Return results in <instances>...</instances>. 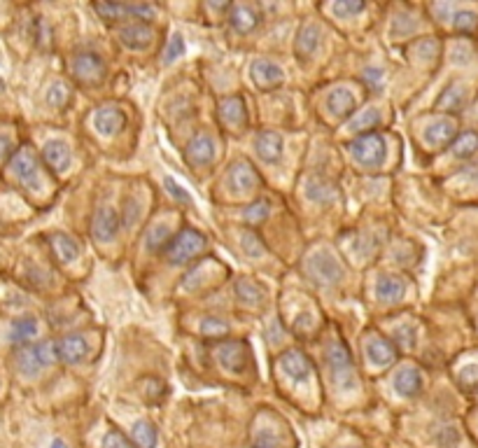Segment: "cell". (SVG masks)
Returning a JSON list of instances; mask_svg holds the SVG:
<instances>
[{
	"mask_svg": "<svg viewBox=\"0 0 478 448\" xmlns=\"http://www.w3.org/2000/svg\"><path fill=\"white\" fill-rule=\"evenodd\" d=\"M236 297L240 304L250 306V309H259L266 302V290L259 283H254L252 278H240L236 283Z\"/></svg>",
	"mask_w": 478,
	"mask_h": 448,
	"instance_id": "obj_28",
	"label": "cell"
},
{
	"mask_svg": "<svg viewBox=\"0 0 478 448\" xmlns=\"http://www.w3.org/2000/svg\"><path fill=\"white\" fill-rule=\"evenodd\" d=\"M392 343L404 350L413 348V345H416V325H409V322L399 325V327L392 331Z\"/></svg>",
	"mask_w": 478,
	"mask_h": 448,
	"instance_id": "obj_40",
	"label": "cell"
},
{
	"mask_svg": "<svg viewBox=\"0 0 478 448\" xmlns=\"http://www.w3.org/2000/svg\"><path fill=\"white\" fill-rule=\"evenodd\" d=\"M366 5L362 3V0H339V3L331 5V10L339 12V15H357V12H362Z\"/></svg>",
	"mask_w": 478,
	"mask_h": 448,
	"instance_id": "obj_49",
	"label": "cell"
},
{
	"mask_svg": "<svg viewBox=\"0 0 478 448\" xmlns=\"http://www.w3.org/2000/svg\"><path fill=\"white\" fill-rule=\"evenodd\" d=\"M220 119L231 133H243L247 129V107L240 96H227L220 103Z\"/></svg>",
	"mask_w": 478,
	"mask_h": 448,
	"instance_id": "obj_10",
	"label": "cell"
},
{
	"mask_svg": "<svg viewBox=\"0 0 478 448\" xmlns=\"http://www.w3.org/2000/svg\"><path fill=\"white\" fill-rule=\"evenodd\" d=\"M327 362L331 367V379L339 390H350L355 386V367L350 360V350L341 338H334L327 345Z\"/></svg>",
	"mask_w": 478,
	"mask_h": 448,
	"instance_id": "obj_4",
	"label": "cell"
},
{
	"mask_svg": "<svg viewBox=\"0 0 478 448\" xmlns=\"http://www.w3.org/2000/svg\"><path fill=\"white\" fill-rule=\"evenodd\" d=\"M324 105H327V110H329L331 117L346 119V117H350V114L357 110V96H355V92L348 85H339V87H334L327 94V101H324Z\"/></svg>",
	"mask_w": 478,
	"mask_h": 448,
	"instance_id": "obj_12",
	"label": "cell"
},
{
	"mask_svg": "<svg viewBox=\"0 0 478 448\" xmlns=\"http://www.w3.org/2000/svg\"><path fill=\"white\" fill-rule=\"evenodd\" d=\"M457 381L464 390H478V364H467L457 374Z\"/></svg>",
	"mask_w": 478,
	"mask_h": 448,
	"instance_id": "obj_45",
	"label": "cell"
},
{
	"mask_svg": "<svg viewBox=\"0 0 478 448\" xmlns=\"http://www.w3.org/2000/svg\"><path fill=\"white\" fill-rule=\"evenodd\" d=\"M201 334L208 338H222L229 334V325L222 318L208 316V318H203V322H201Z\"/></svg>",
	"mask_w": 478,
	"mask_h": 448,
	"instance_id": "obj_39",
	"label": "cell"
},
{
	"mask_svg": "<svg viewBox=\"0 0 478 448\" xmlns=\"http://www.w3.org/2000/svg\"><path fill=\"white\" fill-rule=\"evenodd\" d=\"M184 157H187V162L194 166V169H206V166L213 164L215 157H218L215 138L210 136L208 131H199L187 143V147H184Z\"/></svg>",
	"mask_w": 478,
	"mask_h": 448,
	"instance_id": "obj_8",
	"label": "cell"
},
{
	"mask_svg": "<svg viewBox=\"0 0 478 448\" xmlns=\"http://www.w3.org/2000/svg\"><path fill=\"white\" fill-rule=\"evenodd\" d=\"M315 327V320H313V313L308 311H301L294 316V331L296 334H310Z\"/></svg>",
	"mask_w": 478,
	"mask_h": 448,
	"instance_id": "obj_48",
	"label": "cell"
},
{
	"mask_svg": "<svg viewBox=\"0 0 478 448\" xmlns=\"http://www.w3.org/2000/svg\"><path fill=\"white\" fill-rule=\"evenodd\" d=\"M350 152H353V157L362 166H366V169H378V166L385 162V138H382L378 131L362 133V136H357L353 140Z\"/></svg>",
	"mask_w": 478,
	"mask_h": 448,
	"instance_id": "obj_6",
	"label": "cell"
},
{
	"mask_svg": "<svg viewBox=\"0 0 478 448\" xmlns=\"http://www.w3.org/2000/svg\"><path fill=\"white\" fill-rule=\"evenodd\" d=\"M56 350H59V362L80 364L89 355V341L85 334H68L56 341Z\"/></svg>",
	"mask_w": 478,
	"mask_h": 448,
	"instance_id": "obj_15",
	"label": "cell"
},
{
	"mask_svg": "<svg viewBox=\"0 0 478 448\" xmlns=\"http://www.w3.org/2000/svg\"><path fill=\"white\" fill-rule=\"evenodd\" d=\"M364 350H366L369 362H373L375 367H387V364H392L394 360H397V345H394L392 341H387V338L378 336V334L366 336Z\"/></svg>",
	"mask_w": 478,
	"mask_h": 448,
	"instance_id": "obj_20",
	"label": "cell"
},
{
	"mask_svg": "<svg viewBox=\"0 0 478 448\" xmlns=\"http://www.w3.org/2000/svg\"><path fill=\"white\" fill-rule=\"evenodd\" d=\"M37 336V320L33 316H21L15 318L10 325V341L15 345H28Z\"/></svg>",
	"mask_w": 478,
	"mask_h": 448,
	"instance_id": "obj_27",
	"label": "cell"
},
{
	"mask_svg": "<svg viewBox=\"0 0 478 448\" xmlns=\"http://www.w3.org/2000/svg\"><path fill=\"white\" fill-rule=\"evenodd\" d=\"M250 448H278V439L273 437L271 432H259L257 437L252 439Z\"/></svg>",
	"mask_w": 478,
	"mask_h": 448,
	"instance_id": "obj_51",
	"label": "cell"
},
{
	"mask_svg": "<svg viewBox=\"0 0 478 448\" xmlns=\"http://www.w3.org/2000/svg\"><path fill=\"white\" fill-rule=\"evenodd\" d=\"M42 159L44 164L49 166L54 173H63L70 169V162H73V152H70V145L66 140L61 138H54V140H47L42 147Z\"/></svg>",
	"mask_w": 478,
	"mask_h": 448,
	"instance_id": "obj_19",
	"label": "cell"
},
{
	"mask_svg": "<svg viewBox=\"0 0 478 448\" xmlns=\"http://www.w3.org/2000/svg\"><path fill=\"white\" fill-rule=\"evenodd\" d=\"M215 360L220 362V367H224L231 374H243L252 364V348L247 341L229 338V341H222L215 348Z\"/></svg>",
	"mask_w": 478,
	"mask_h": 448,
	"instance_id": "obj_5",
	"label": "cell"
},
{
	"mask_svg": "<svg viewBox=\"0 0 478 448\" xmlns=\"http://www.w3.org/2000/svg\"><path fill=\"white\" fill-rule=\"evenodd\" d=\"M269 213H271V203L266 198H259V201H254L252 206L245 208V220L250 224H259L269 217Z\"/></svg>",
	"mask_w": 478,
	"mask_h": 448,
	"instance_id": "obj_43",
	"label": "cell"
},
{
	"mask_svg": "<svg viewBox=\"0 0 478 448\" xmlns=\"http://www.w3.org/2000/svg\"><path fill=\"white\" fill-rule=\"evenodd\" d=\"M68 68H70V75L85 87L100 85V82L105 80V73H107L103 56L91 52V49H80V52H75L73 56H70Z\"/></svg>",
	"mask_w": 478,
	"mask_h": 448,
	"instance_id": "obj_2",
	"label": "cell"
},
{
	"mask_svg": "<svg viewBox=\"0 0 478 448\" xmlns=\"http://www.w3.org/2000/svg\"><path fill=\"white\" fill-rule=\"evenodd\" d=\"M254 147H257L259 159H264L266 164H273L283 155L285 140L278 131H261L257 140H254Z\"/></svg>",
	"mask_w": 478,
	"mask_h": 448,
	"instance_id": "obj_25",
	"label": "cell"
},
{
	"mask_svg": "<svg viewBox=\"0 0 478 448\" xmlns=\"http://www.w3.org/2000/svg\"><path fill=\"white\" fill-rule=\"evenodd\" d=\"M227 182H229V187L236 191H250L259 184V175H257V171L252 169L250 162L240 159V162H236L231 169H229Z\"/></svg>",
	"mask_w": 478,
	"mask_h": 448,
	"instance_id": "obj_24",
	"label": "cell"
},
{
	"mask_svg": "<svg viewBox=\"0 0 478 448\" xmlns=\"http://www.w3.org/2000/svg\"><path fill=\"white\" fill-rule=\"evenodd\" d=\"M131 437H133V441H136L138 448H157V444H159V432L150 420L133 422Z\"/></svg>",
	"mask_w": 478,
	"mask_h": 448,
	"instance_id": "obj_31",
	"label": "cell"
},
{
	"mask_svg": "<svg viewBox=\"0 0 478 448\" xmlns=\"http://www.w3.org/2000/svg\"><path fill=\"white\" fill-rule=\"evenodd\" d=\"M49 245H52V252L54 257L61 261V264H70V261H75L80 257L82 248L80 243L73 239L70 234H63V232H56L49 236Z\"/></svg>",
	"mask_w": 478,
	"mask_h": 448,
	"instance_id": "obj_26",
	"label": "cell"
},
{
	"mask_svg": "<svg viewBox=\"0 0 478 448\" xmlns=\"http://www.w3.org/2000/svg\"><path fill=\"white\" fill-rule=\"evenodd\" d=\"M306 196L310 198V201L315 203H329L336 198V187L327 180H320V178H315V180H310L306 184Z\"/></svg>",
	"mask_w": 478,
	"mask_h": 448,
	"instance_id": "obj_34",
	"label": "cell"
},
{
	"mask_svg": "<svg viewBox=\"0 0 478 448\" xmlns=\"http://www.w3.org/2000/svg\"><path fill=\"white\" fill-rule=\"evenodd\" d=\"M320 42H322V28H320V24L303 21L301 28H299V33H296V40H294V54L299 56V59H303V61L310 59V56L317 52Z\"/></svg>",
	"mask_w": 478,
	"mask_h": 448,
	"instance_id": "obj_16",
	"label": "cell"
},
{
	"mask_svg": "<svg viewBox=\"0 0 478 448\" xmlns=\"http://www.w3.org/2000/svg\"><path fill=\"white\" fill-rule=\"evenodd\" d=\"M392 386H394V390H397L399 397H404V399H416V397H420V393H423L425 381H423L420 369L413 367V364H409V367L397 371Z\"/></svg>",
	"mask_w": 478,
	"mask_h": 448,
	"instance_id": "obj_17",
	"label": "cell"
},
{
	"mask_svg": "<svg viewBox=\"0 0 478 448\" xmlns=\"http://www.w3.org/2000/svg\"><path fill=\"white\" fill-rule=\"evenodd\" d=\"M455 131H457V126H455V119H450V117H436V119H432L430 124L425 126V133H423V138H425V143L427 145H432V147H441L445 143H450V140H455Z\"/></svg>",
	"mask_w": 478,
	"mask_h": 448,
	"instance_id": "obj_22",
	"label": "cell"
},
{
	"mask_svg": "<svg viewBox=\"0 0 478 448\" xmlns=\"http://www.w3.org/2000/svg\"><path fill=\"white\" fill-rule=\"evenodd\" d=\"M10 171L24 187L37 189L40 187V159L30 147H21L10 159Z\"/></svg>",
	"mask_w": 478,
	"mask_h": 448,
	"instance_id": "obj_7",
	"label": "cell"
},
{
	"mask_svg": "<svg viewBox=\"0 0 478 448\" xmlns=\"http://www.w3.org/2000/svg\"><path fill=\"white\" fill-rule=\"evenodd\" d=\"M94 10L107 21H117V19H148L154 15L152 5H122V3H107V5H94Z\"/></svg>",
	"mask_w": 478,
	"mask_h": 448,
	"instance_id": "obj_18",
	"label": "cell"
},
{
	"mask_svg": "<svg viewBox=\"0 0 478 448\" xmlns=\"http://www.w3.org/2000/svg\"><path fill=\"white\" fill-rule=\"evenodd\" d=\"M227 19L236 33H250V31L257 28V24L261 21V15L254 5L243 3V5H231Z\"/></svg>",
	"mask_w": 478,
	"mask_h": 448,
	"instance_id": "obj_23",
	"label": "cell"
},
{
	"mask_svg": "<svg viewBox=\"0 0 478 448\" xmlns=\"http://www.w3.org/2000/svg\"><path fill=\"white\" fill-rule=\"evenodd\" d=\"M15 140H12V136L8 131H0V159H12V155H15Z\"/></svg>",
	"mask_w": 478,
	"mask_h": 448,
	"instance_id": "obj_50",
	"label": "cell"
},
{
	"mask_svg": "<svg viewBox=\"0 0 478 448\" xmlns=\"http://www.w3.org/2000/svg\"><path fill=\"white\" fill-rule=\"evenodd\" d=\"M119 227H122V217L107 203H100L98 208L94 210L91 217V234L98 243H110L114 236H117Z\"/></svg>",
	"mask_w": 478,
	"mask_h": 448,
	"instance_id": "obj_9",
	"label": "cell"
},
{
	"mask_svg": "<svg viewBox=\"0 0 478 448\" xmlns=\"http://www.w3.org/2000/svg\"><path fill=\"white\" fill-rule=\"evenodd\" d=\"M203 248H206V236L196 232V229H182L168 241V245L163 248V255L173 266H182L194 257H199Z\"/></svg>",
	"mask_w": 478,
	"mask_h": 448,
	"instance_id": "obj_1",
	"label": "cell"
},
{
	"mask_svg": "<svg viewBox=\"0 0 478 448\" xmlns=\"http://www.w3.org/2000/svg\"><path fill=\"white\" fill-rule=\"evenodd\" d=\"M100 448H131V444L119 430H107L103 434V444H100Z\"/></svg>",
	"mask_w": 478,
	"mask_h": 448,
	"instance_id": "obj_46",
	"label": "cell"
},
{
	"mask_svg": "<svg viewBox=\"0 0 478 448\" xmlns=\"http://www.w3.org/2000/svg\"><path fill=\"white\" fill-rule=\"evenodd\" d=\"M380 124V114L375 112V110H369L364 114H360V117H355L353 121H350V131H355V133H371L375 126Z\"/></svg>",
	"mask_w": 478,
	"mask_h": 448,
	"instance_id": "obj_41",
	"label": "cell"
},
{
	"mask_svg": "<svg viewBox=\"0 0 478 448\" xmlns=\"http://www.w3.org/2000/svg\"><path fill=\"white\" fill-rule=\"evenodd\" d=\"M452 54H457V56H455L457 63H467V61H469V56H467L469 49H464V47H455V52H452Z\"/></svg>",
	"mask_w": 478,
	"mask_h": 448,
	"instance_id": "obj_54",
	"label": "cell"
},
{
	"mask_svg": "<svg viewBox=\"0 0 478 448\" xmlns=\"http://www.w3.org/2000/svg\"><path fill=\"white\" fill-rule=\"evenodd\" d=\"M138 217H140V198H138V194H131L129 198H126V208H124V220H122V224L131 227V224L136 222Z\"/></svg>",
	"mask_w": 478,
	"mask_h": 448,
	"instance_id": "obj_47",
	"label": "cell"
},
{
	"mask_svg": "<svg viewBox=\"0 0 478 448\" xmlns=\"http://www.w3.org/2000/svg\"><path fill=\"white\" fill-rule=\"evenodd\" d=\"M348 448H355V446H348Z\"/></svg>",
	"mask_w": 478,
	"mask_h": 448,
	"instance_id": "obj_56",
	"label": "cell"
},
{
	"mask_svg": "<svg viewBox=\"0 0 478 448\" xmlns=\"http://www.w3.org/2000/svg\"><path fill=\"white\" fill-rule=\"evenodd\" d=\"M306 273L313 283L329 287L336 285L339 280H343V266L341 261L334 257V252H329L327 248H320V250L310 252L308 259H306Z\"/></svg>",
	"mask_w": 478,
	"mask_h": 448,
	"instance_id": "obj_3",
	"label": "cell"
},
{
	"mask_svg": "<svg viewBox=\"0 0 478 448\" xmlns=\"http://www.w3.org/2000/svg\"><path fill=\"white\" fill-rule=\"evenodd\" d=\"M126 126V114L122 107L117 105H100L94 112V129L100 136H117L119 131H124Z\"/></svg>",
	"mask_w": 478,
	"mask_h": 448,
	"instance_id": "obj_13",
	"label": "cell"
},
{
	"mask_svg": "<svg viewBox=\"0 0 478 448\" xmlns=\"http://www.w3.org/2000/svg\"><path fill=\"white\" fill-rule=\"evenodd\" d=\"M166 189H168L170 194H173V196L177 198V201H191L187 191H184V189L180 187V184H177V182L173 180V178H166Z\"/></svg>",
	"mask_w": 478,
	"mask_h": 448,
	"instance_id": "obj_52",
	"label": "cell"
},
{
	"mask_svg": "<svg viewBox=\"0 0 478 448\" xmlns=\"http://www.w3.org/2000/svg\"><path fill=\"white\" fill-rule=\"evenodd\" d=\"M432 441L439 446V448H455L460 444V430H457L455 425H450V422H445V425H439L434 432H432Z\"/></svg>",
	"mask_w": 478,
	"mask_h": 448,
	"instance_id": "obj_36",
	"label": "cell"
},
{
	"mask_svg": "<svg viewBox=\"0 0 478 448\" xmlns=\"http://www.w3.org/2000/svg\"><path fill=\"white\" fill-rule=\"evenodd\" d=\"M182 54H184V40H182V35L180 33H173V35H170L168 44H166V49H163L161 63H163V66H170V63L180 59Z\"/></svg>",
	"mask_w": 478,
	"mask_h": 448,
	"instance_id": "obj_42",
	"label": "cell"
},
{
	"mask_svg": "<svg viewBox=\"0 0 478 448\" xmlns=\"http://www.w3.org/2000/svg\"><path fill=\"white\" fill-rule=\"evenodd\" d=\"M280 369H283L292 381L303 383L310 379V374H313V362L308 360V355H306L303 350L292 348L280 355Z\"/></svg>",
	"mask_w": 478,
	"mask_h": 448,
	"instance_id": "obj_14",
	"label": "cell"
},
{
	"mask_svg": "<svg viewBox=\"0 0 478 448\" xmlns=\"http://www.w3.org/2000/svg\"><path fill=\"white\" fill-rule=\"evenodd\" d=\"M15 364L19 369V374L24 376H35L37 371L44 369L40 357L35 353V343H28V345H21V348H17V355H15Z\"/></svg>",
	"mask_w": 478,
	"mask_h": 448,
	"instance_id": "obj_30",
	"label": "cell"
},
{
	"mask_svg": "<svg viewBox=\"0 0 478 448\" xmlns=\"http://www.w3.org/2000/svg\"><path fill=\"white\" fill-rule=\"evenodd\" d=\"M464 101H467L464 87L460 85V82H452V85L441 94L436 107H441V110H445V112H455V110H460V107L464 105Z\"/></svg>",
	"mask_w": 478,
	"mask_h": 448,
	"instance_id": "obj_33",
	"label": "cell"
},
{
	"mask_svg": "<svg viewBox=\"0 0 478 448\" xmlns=\"http://www.w3.org/2000/svg\"><path fill=\"white\" fill-rule=\"evenodd\" d=\"M364 80H366V85L371 87V89H378L382 85V70H366L364 73Z\"/></svg>",
	"mask_w": 478,
	"mask_h": 448,
	"instance_id": "obj_53",
	"label": "cell"
},
{
	"mask_svg": "<svg viewBox=\"0 0 478 448\" xmlns=\"http://www.w3.org/2000/svg\"><path fill=\"white\" fill-rule=\"evenodd\" d=\"M450 150H452V157H457V159L474 157L476 152H478V133L476 131H464V133H460V136L452 140Z\"/></svg>",
	"mask_w": 478,
	"mask_h": 448,
	"instance_id": "obj_32",
	"label": "cell"
},
{
	"mask_svg": "<svg viewBox=\"0 0 478 448\" xmlns=\"http://www.w3.org/2000/svg\"><path fill=\"white\" fill-rule=\"evenodd\" d=\"M406 292V283L399 276H380L375 283V297L385 304H397Z\"/></svg>",
	"mask_w": 478,
	"mask_h": 448,
	"instance_id": "obj_29",
	"label": "cell"
},
{
	"mask_svg": "<svg viewBox=\"0 0 478 448\" xmlns=\"http://www.w3.org/2000/svg\"><path fill=\"white\" fill-rule=\"evenodd\" d=\"M250 75H252L254 85L259 89H264V92L278 89L285 82V70L271 59H254L250 66Z\"/></svg>",
	"mask_w": 478,
	"mask_h": 448,
	"instance_id": "obj_11",
	"label": "cell"
},
{
	"mask_svg": "<svg viewBox=\"0 0 478 448\" xmlns=\"http://www.w3.org/2000/svg\"><path fill=\"white\" fill-rule=\"evenodd\" d=\"M452 28H455L457 33H462V35L476 33V28H478V17H476L471 10H457L455 15H452Z\"/></svg>",
	"mask_w": 478,
	"mask_h": 448,
	"instance_id": "obj_37",
	"label": "cell"
},
{
	"mask_svg": "<svg viewBox=\"0 0 478 448\" xmlns=\"http://www.w3.org/2000/svg\"><path fill=\"white\" fill-rule=\"evenodd\" d=\"M49 448H66V441H61V439H54L52 441V446Z\"/></svg>",
	"mask_w": 478,
	"mask_h": 448,
	"instance_id": "obj_55",
	"label": "cell"
},
{
	"mask_svg": "<svg viewBox=\"0 0 478 448\" xmlns=\"http://www.w3.org/2000/svg\"><path fill=\"white\" fill-rule=\"evenodd\" d=\"M168 241H170V227L166 222H154L148 229V234H145V248L150 252L159 250V248H166Z\"/></svg>",
	"mask_w": 478,
	"mask_h": 448,
	"instance_id": "obj_35",
	"label": "cell"
},
{
	"mask_svg": "<svg viewBox=\"0 0 478 448\" xmlns=\"http://www.w3.org/2000/svg\"><path fill=\"white\" fill-rule=\"evenodd\" d=\"M117 35H119V42L129 49H145V47H150L152 40H154V31L143 21L124 24Z\"/></svg>",
	"mask_w": 478,
	"mask_h": 448,
	"instance_id": "obj_21",
	"label": "cell"
},
{
	"mask_svg": "<svg viewBox=\"0 0 478 448\" xmlns=\"http://www.w3.org/2000/svg\"><path fill=\"white\" fill-rule=\"evenodd\" d=\"M70 98H73V94H70V87L66 82H54V85L47 89V103L52 107L63 110V107L70 103Z\"/></svg>",
	"mask_w": 478,
	"mask_h": 448,
	"instance_id": "obj_38",
	"label": "cell"
},
{
	"mask_svg": "<svg viewBox=\"0 0 478 448\" xmlns=\"http://www.w3.org/2000/svg\"><path fill=\"white\" fill-rule=\"evenodd\" d=\"M240 245H243V250L250 255V257H259V255H266V248L261 245V241L254 234H250V232L240 234Z\"/></svg>",
	"mask_w": 478,
	"mask_h": 448,
	"instance_id": "obj_44",
	"label": "cell"
}]
</instances>
